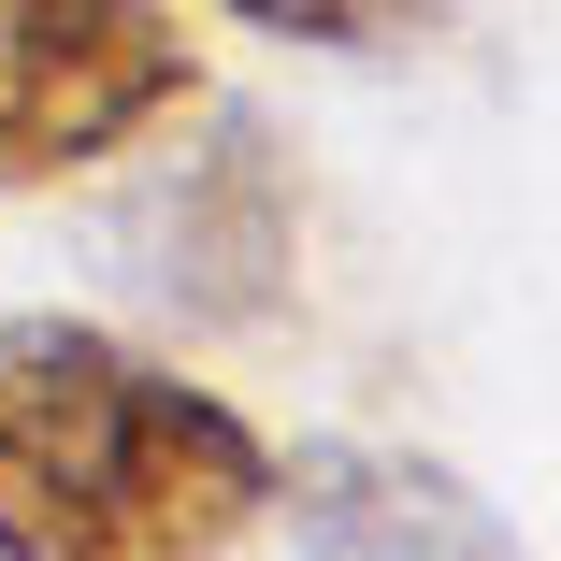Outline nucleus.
<instances>
[{
	"label": "nucleus",
	"instance_id": "1",
	"mask_svg": "<svg viewBox=\"0 0 561 561\" xmlns=\"http://www.w3.org/2000/svg\"><path fill=\"white\" fill-rule=\"evenodd\" d=\"M274 518L245 403L101 317H0V561H231Z\"/></svg>",
	"mask_w": 561,
	"mask_h": 561
},
{
	"label": "nucleus",
	"instance_id": "2",
	"mask_svg": "<svg viewBox=\"0 0 561 561\" xmlns=\"http://www.w3.org/2000/svg\"><path fill=\"white\" fill-rule=\"evenodd\" d=\"M202 101L173 0H0V202L130 159Z\"/></svg>",
	"mask_w": 561,
	"mask_h": 561
},
{
	"label": "nucleus",
	"instance_id": "3",
	"mask_svg": "<svg viewBox=\"0 0 561 561\" xmlns=\"http://www.w3.org/2000/svg\"><path fill=\"white\" fill-rule=\"evenodd\" d=\"M159 245V288H187L202 317H274L288 274H302V187H288V145L260 116H231L145 216Z\"/></svg>",
	"mask_w": 561,
	"mask_h": 561
},
{
	"label": "nucleus",
	"instance_id": "4",
	"mask_svg": "<svg viewBox=\"0 0 561 561\" xmlns=\"http://www.w3.org/2000/svg\"><path fill=\"white\" fill-rule=\"evenodd\" d=\"M274 504L302 561H533L504 504L417 446H302V461H274Z\"/></svg>",
	"mask_w": 561,
	"mask_h": 561
},
{
	"label": "nucleus",
	"instance_id": "5",
	"mask_svg": "<svg viewBox=\"0 0 561 561\" xmlns=\"http://www.w3.org/2000/svg\"><path fill=\"white\" fill-rule=\"evenodd\" d=\"M216 15H245L274 44H331V58H360V44H403L417 15H446V0H216Z\"/></svg>",
	"mask_w": 561,
	"mask_h": 561
}]
</instances>
